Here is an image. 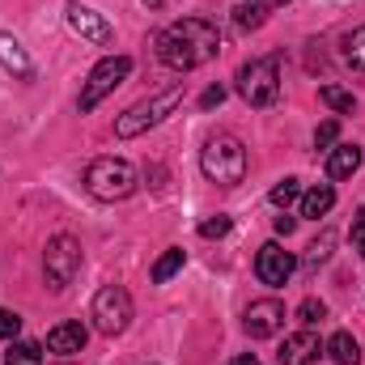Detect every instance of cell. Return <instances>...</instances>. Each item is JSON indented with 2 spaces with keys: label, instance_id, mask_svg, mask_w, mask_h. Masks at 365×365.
<instances>
[{
  "label": "cell",
  "instance_id": "1",
  "mask_svg": "<svg viewBox=\"0 0 365 365\" xmlns=\"http://www.w3.org/2000/svg\"><path fill=\"white\" fill-rule=\"evenodd\" d=\"M153 47H158V60H162L166 68L191 73V68L217 60V51H221V30H217L212 21H204V17H182L175 26L158 30Z\"/></svg>",
  "mask_w": 365,
  "mask_h": 365
},
{
  "label": "cell",
  "instance_id": "2",
  "mask_svg": "<svg viewBox=\"0 0 365 365\" xmlns=\"http://www.w3.org/2000/svg\"><path fill=\"white\" fill-rule=\"evenodd\" d=\"M182 93H187V86H182V81H175V86H166V90L140 98L136 106H128V110L115 119V136H119V140L145 136L149 128H158L166 115H175V110H179V106H182Z\"/></svg>",
  "mask_w": 365,
  "mask_h": 365
},
{
  "label": "cell",
  "instance_id": "3",
  "mask_svg": "<svg viewBox=\"0 0 365 365\" xmlns=\"http://www.w3.org/2000/svg\"><path fill=\"white\" fill-rule=\"evenodd\" d=\"M200 170H204V179L217 182V187H238L247 179V149H242V140L230 136V132L212 136L200 149Z\"/></svg>",
  "mask_w": 365,
  "mask_h": 365
},
{
  "label": "cell",
  "instance_id": "4",
  "mask_svg": "<svg viewBox=\"0 0 365 365\" xmlns=\"http://www.w3.org/2000/svg\"><path fill=\"white\" fill-rule=\"evenodd\" d=\"M86 191H90L93 200H106V204L128 200L136 191L132 162H123V158H93L90 166H86Z\"/></svg>",
  "mask_w": 365,
  "mask_h": 365
},
{
  "label": "cell",
  "instance_id": "5",
  "mask_svg": "<svg viewBox=\"0 0 365 365\" xmlns=\"http://www.w3.org/2000/svg\"><path fill=\"white\" fill-rule=\"evenodd\" d=\"M93 327L102 331V336H123L128 331V323H132V293L123 289V284H102L98 293H93Z\"/></svg>",
  "mask_w": 365,
  "mask_h": 365
},
{
  "label": "cell",
  "instance_id": "6",
  "mask_svg": "<svg viewBox=\"0 0 365 365\" xmlns=\"http://www.w3.org/2000/svg\"><path fill=\"white\" fill-rule=\"evenodd\" d=\"M238 93L251 102V106H272L280 98V60L276 56H259L251 64H242L238 73Z\"/></svg>",
  "mask_w": 365,
  "mask_h": 365
},
{
  "label": "cell",
  "instance_id": "7",
  "mask_svg": "<svg viewBox=\"0 0 365 365\" xmlns=\"http://www.w3.org/2000/svg\"><path fill=\"white\" fill-rule=\"evenodd\" d=\"M132 77V56H106V60H98L90 73V81L81 86V98H77V106H81V115H90L93 106L106 98V93H115L123 81Z\"/></svg>",
  "mask_w": 365,
  "mask_h": 365
},
{
  "label": "cell",
  "instance_id": "8",
  "mask_svg": "<svg viewBox=\"0 0 365 365\" xmlns=\"http://www.w3.org/2000/svg\"><path fill=\"white\" fill-rule=\"evenodd\" d=\"M43 272H47V284L56 293L68 289L77 280V272H81V242L73 234H56L47 242V251H43Z\"/></svg>",
  "mask_w": 365,
  "mask_h": 365
},
{
  "label": "cell",
  "instance_id": "9",
  "mask_svg": "<svg viewBox=\"0 0 365 365\" xmlns=\"http://www.w3.org/2000/svg\"><path fill=\"white\" fill-rule=\"evenodd\" d=\"M242 327H247V336H251V340H272L276 331L284 327V306H280L276 297L251 302V306L242 310Z\"/></svg>",
  "mask_w": 365,
  "mask_h": 365
},
{
  "label": "cell",
  "instance_id": "10",
  "mask_svg": "<svg viewBox=\"0 0 365 365\" xmlns=\"http://www.w3.org/2000/svg\"><path fill=\"white\" fill-rule=\"evenodd\" d=\"M68 26H73L81 38L98 43V47H110V43H115V26H110L98 9L81 4V0H68Z\"/></svg>",
  "mask_w": 365,
  "mask_h": 365
},
{
  "label": "cell",
  "instance_id": "11",
  "mask_svg": "<svg viewBox=\"0 0 365 365\" xmlns=\"http://www.w3.org/2000/svg\"><path fill=\"white\" fill-rule=\"evenodd\" d=\"M293 268H297V259H293L280 242H264V247H259V255H255V276H259L264 284H272V289L289 284Z\"/></svg>",
  "mask_w": 365,
  "mask_h": 365
},
{
  "label": "cell",
  "instance_id": "12",
  "mask_svg": "<svg viewBox=\"0 0 365 365\" xmlns=\"http://www.w3.org/2000/svg\"><path fill=\"white\" fill-rule=\"evenodd\" d=\"M319 353H323V340H319L310 327H302V331H293V336L280 344L276 361L280 365H314L319 361Z\"/></svg>",
  "mask_w": 365,
  "mask_h": 365
},
{
  "label": "cell",
  "instance_id": "13",
  "mask_svg": "<svg viewBox=\"0 0 365 365\" xmlns=\"http://www.w3.org/2000/svg\"><path fill=\"white\" fill-rule=\"evenodd\" d=\"M0 68L13 73L17 81H34V60L26 56V47H21L9 30H0Z\"/></svg>",
  "mask_w": 365,
  "mask_h": 365
},
{
  "label": "cell",
  "instance_id": "14",
  "mask_svg": "<svg viewBox=\"0 0 365 365\" xmlns=\"http://www.w3.org/2000/svg\"><path fill=\"white\" fill-rule=\"evenodd\" d=\"M86 340H90V331H86L81 323H56V327L47 331V353L73 357V353H81V349H86Z\"/></svg>",
  "mask_w": 365,
  "mask_h": 365
},
{
  "label": "cell",
  "instance_id": "15",
  "mask_svg": "<svg viewBox=\"0 0 365 365\" xmlns=\"http://www.w3.org/2000/svg\"><path fill=\"white\" fill-rule=\"evenodd\" d=\"M361 170V149L357 145H336L327 158V179H353Z\"/></svg>",
  "mask_w": 365,
  "mask_h": 365
},
{
  "label": "cell",
  "instance_id": "16",
  "mask_svg": "<svg viewBox=\"0 0 365 365\" xmlns=\"http://www.w3.org/2000/svg\"><path fill=\"white\" fill-rule=\"evenodd\" d=\"M331 204H336V187H331V182H319V187L302 191V217H310V221L327 217V212H331Z\"/></svg>",
  "mask_w": 365,
  "mask_h": 365
},
{
  "label": "cell",
  "instance_id": "17",
  "mask_svg": "<svg viewBox=\"0 0 365 365\" xmlns=\"http://www.w3.org/2000/svg\"><path fill=\"white\" fill-rule=\"evenodd\" d=\"M268 17H272V4H264V0H242L234 9V26L238 30H259Z\"/></svg>",
  "mask_w": 365,
  "mask_h": 365
},
{
  "label": "cell",
  "instance_id": "18",
  "mask_svg": "<svg viewBox=\"0 0 365 365\" xmlns=\"http://www.w3.org/2000/svg\"><path fill=\"white\" fill-rule=\"evenodd\" d=\"M327 353H331L336 365H361V344H357L349 331H336V336L327 340Z\"/></svg>",
  "mask_w": 365,
  "mask_h": 365
},
{
  "label": "cell",
  "instance_id": "19",
  "mask_svg": "<svg viewBox=\"0 0 365 365\" xmlns=\"http://www.w3.org/2000/svg\"><path fill=\"white\" fill-rule=\"evenodd\" d=\"M340 60H344L349 68L365 73V26H357L353 34H344V43H340Z\"/></svg>",
  "mask_w": 365,
  "mask_h": 365
},
{
  "label": "cell",
  "instance_id": "20",
  "mask_svg": "<svg viewBox=\"0 0 365 365\" xmlns=\"http://www.w3.org/2000/svg\"><path fill=\"white\" fill-rule=\"evenodd\" d=\"M4 365H43V344H34V340H13L9 353H4Z\"/></svg>",
  "mask_w": 365,
  "mask_h": 365
},
{
  "label": "cell",
  "instance_id": "21",
  "mask_svg": "<svg viewBox=\"0 0 365 365\" xmlns=\"http://www.w3.org/2000/svg\"><path fill=\"white\" fill-rule=\"evenodd\" d=\"M182 264H187V251H182V247H170V251L153 264V284H166L170 276H179Z\"/></svg>",
  "mask_w": 365,
  "mask_h": 365
},
{
  "label": "cell",
  "instance_id": "22",
  "mask_svg": "<svg viewBox=\"0 0 365 365\" xmlns=\"http://www.w3.org/2000/svg\"><path fill=\"white\" fill-rule=\"evenodd\" d=\"M331 247H336V234L331 230H323L310 247H306V268H319V264H327L331 259Z\"/></svg>",
  "mask_w": 365,
  "mask_h": 365
},
{
  "label": "cell",
  "instance_id": "23",
  "mask_svg": "<svg viewBox=\"0 0 365 365\" xmlns=\"http://www.w3.org/2000/svg\"><path fill=\"white\" fill-rule=\"evenodd\" d=\"M319 98H323L331 110H340V115H353V110H357V98H353L349 90H340V86H323Z\"/></svg>",
  "mask_w": 365,
  "mask_h": 365
},
{
  "label": "cell",
  "instance_id": "24",
  "mask_svg": "<svg viewBox=\"0 0 365 365\" xmlns=\"http://www.w3.org/2000/svg\"><path fill=\"white\" fill-rule=\"evenodd\" d=\"M268 200H272L276 208H289V204H297V200H302V182L297 179H280L272 187V195H268Z\"/></svg>",
  "mask_w": 365,
  "mask_h": 365
},
{
  "label": "cell",
  "instance_id": "25",
  "mask_svg": "<svg viewBox=\"0 0 365 365\" xmlns=\"http://www.w3.org/2000/svg\"><path fill=\"white\" fill-rule=\"evenodd\" d=\"M336 140H340V119H323L319 132H314V149H327V153H331Z\"/></svg>",
  "mask_w": 365,
  "mask_h": 365
},
{
  "label": "cell",
  "instance_id": "26",
  "mask_svg": "<svg viewBox=\"0 0 365 365\" xmlns=\"http://www.w3.org/2000/svg\"><path fill=\"white\" fill-rule=\"evenodd\" d=\"M297 319H302L306 327H310V323H323V319H327V306H323L319 297H306V302L297 306Z\"/></svg>",
  "mask_w": 365,
  "mask_h": 365
},
{
  "label": "cell",
  "instance_id": "27",
  "mask_svg": "<svg viewBox=\"0 0 365 365\" xmlns=\"http://www.w3.org/2000/svg\"><path fill=\"white\" fill-rule=\"evenodd\" d=\"M230 230H234V221H230V217H208V221L200 225V238H225Z\"/></svg>",
  "mask_w": 365,
  "mask_h": 365
},
{
  "label": "cell",
  "instance_id": "28",
  "mask_svg": "<svg viewBox=\"0 0 365 365\" xmlns=\"http://www.w3.org/2000/svg\"><path fill=\"white\" fill-rule=\"evenodd\" d=\"M21 331V314L17 310H0V340H17Z\"/></svg>",
  "mask_w": 365,
  "mask_h": 365
},
{
  "label": "cell",
  "instance_id": "29",
  "mask_svg": "<svg viewBox=\"0 0 365 365\" xmlns=\"http://www.w3.org/2000/svg\"><path fill=\"white\" fill-rule=\"evenodd\" d=\"M225 102V86H208V90L200 93V106L204 110H212V106H221Z\"/></svg>",
  "mask_w": 365,
  "mask_h": 365
},
{
  "label": "cell",
  "instance_id": "30",
  "mask_svg": "<svg viewBox=\"0 0 365 365\" xmlns=\"http://www.w3.org/2000/svg\"><path fill=\"white\" fill-rule=\"evenodd\" d=\"M293 225H297V217H289V212H280V217H276V234H284V238H289V234H293Z\"/></svg>",
  "mask_w": 365,
  "mask_h": 365
},
{
  "label": "cell",
  "instance_id": "31",
  "mask_svg": "<svg viewBox=\"0 0 365 365\" xmlns=\"http://www.w3.org/2000/svg\"><path fill=\"white\" fill-rule=\"evenodd\" d=\"M230 365H259V357H255V353H238Z\"/></svg>",
  "mask_w": 365,
  "mask_h": 365
},
{
  "label": "cell",
  "instance_id": "32",
  "mask_svg": "<svg viewBox=\"0 0 365 365\" xmlns=\"http://www.w3.org/2000/svg\"><path fill=\"white\" fill-rule=\"evenodd\" d=\"M140 4H149V9H162V4H166V0H140Z\"/></svg>",
  "mask_w": 365,
  "mask_h": 365
},
{
  "label": "cell",
  "instance_id": "33",
  "mask_svg": "<svg viewBox=\"0 0 365 365\" xmlns=\"http://www.w3.org/2000/svg\"><path fill=\"white\" fill-rule=\"evenodd\" d=\"M357 242H361V255H365V234H361V238H357Z\"/></svg>",
  "mask_w": 365,
  "mask_h": 365
}]
</instances>
